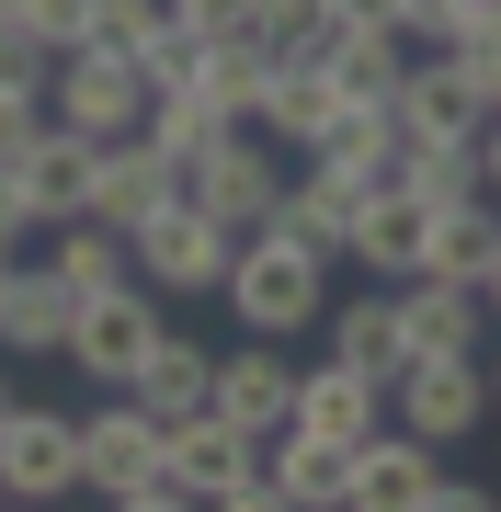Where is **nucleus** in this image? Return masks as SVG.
Returning <instances> with one entry per match:
<instances>
[{"instance_id":"nucleus-1","label":"nucleus","mask_w":501,"mask_h":512,"mask_svg":"<svg viewBox=\"0 0 501 512\" xmlns=\"http://www.w3.org/2000/svg\"><path fill=\"white\" fill-rule=\"evenodd\" d=\"M228 319L262 330V342H297V330H319V308H331V251H308V239L285 228H251L240 251H228Z\"/></svg>"},{"instance_id":"nucleus-2","label":"nucleus","mask_w":501,"mask_h":512,"mask_svg":"<svg viewBox=\"0 0 501 512\" xmlns=\"http://www.w3.org/2000/svg\"><path fill=\"white\" fill-rule=\"evenodd\" d=\"M388 410H399V433H422L445 456V444H467L490 421V376H479V353H410L388 376Z\"/></svg>"},{"instance_id":"nucleus-3","label":"nucleus","mask_w":501,"mask_h":512,"mask_svg":"<svg viewBox=\"0 0 501 512\" xmlns=\"http://www.w3.org/2000/svg\"><path fill=\"white\" fill-rule=\"evenodd\" d=\"M149 353H160V285H149V274L80 296V319H69V365L92 376V387H126Z\"/></svg>"},{"instance_id":"nucleus-4","label":"nucleus","mask_w":501,"mask_h":512,"mask_svg":"<svg viewBox=\"0 0 501 512\" xmlns=\"http://www.w3.org/2000/svg\"><path fill=\"white\" fill-rule=\"evenodd\" d=\"M183 205H205V217H217V228H240V239H251V228H274V205H285L274 137H262V126H228V137L183 171Z\"/></svg>"},{"instance_id":"nucleus-5","label":"nucleus","mask_w":501,"mask_h":512,"mask_svg":"<svg viewBox=\"0 0 501 512\" xmlns=\"http://www.w3.org/2000/svg\"><path fill=\"white\" fill-rule=\"evenodd\" d=\"M46 114L80 137H137V114H149V69L137 57H103V46H69L46 80Z\"/></svg>"},{"instance_id":"nucleus-6","label":"nucleus","mask_w":501,"mask_h":512,"mask_svg":"<svg viewBox=\"0 0 501 512\" xmlns=\"http://www.w3.org/2000/svg\"><path fill=\"white\" fill-rule=\"evenodd\" d=\"M80 490V410L12 399L0 421V501H69Z\"/></svg>"},{"instance_id":"nucleus-7","label":"nucleus","mask_w":501,"mask_h":512,"mask_svg":"<svg viewBox=\"0 0 501 512\" xmlns=\"http://www.w3.org/2000/svg\"><path fill=\"white\" fill-rule=\"evenodd\" d=\"M228 251H240V228H217V217L183 205V194L137 228V274H149L160 296H217V285H228Z\"/></svg>"},{"instance_id":"nucleus-8","label":"nucleus","mask_w":501,"mask_h":512,"mask_svg":"<svg viewBox=\"0 0 501 512\" xmlns=\"http://www.w3.org/2000/svg\"><path fill=\"white\" fill-rule=\"evenodd\" d=\"M149 467H160V421L137 410L126 387H103V410H80V490H103L114 512H126Z\"/></svg>"},{"instance_id":"nucleus-9","label":"nucleus","mask_w":501,"mask_h":512,"mask_svg":"<svg viewBox=\"0 0 501 512\" xmlns=\"http://www.w3.org/2000/svg\"><path fill=\"white\" fill-rule=\"evenodd\" d=\"M388 126H399V148L410 137H479L490 103H479V80H467L445 46H433V57L410 46V69H399V92H388Z\"/></svg>"},{"instance_id":"nucleus-10","label":"nucleus","mask_w":501,"mask_h":512,"mask_svg":"<svg viewBox=\"0 0 501 512\" xmlns=\"http://www.w3.org/2000/svg\"><path fill=\"white\" fill-rule=\"evenodd\" d=\"M171 194H183V171H171L149 137H103V160H92V205H80V217H103V228H126V239H137Z\"/></svg>"},{"instance_id":"nucleus-11","label":"nucleus","mask_w":501,"mask_h":512,"mask_svg":"<svg viewBox=\"0 0 501 512\" xmlns=\"http://www.w3.org/2000/svg\"><path fill=\"white\" fill-rule=\"evenodd\" d=\"M205 410H228L240 433H262V444H274L285 421H297V365H285V353L251 330V353H217V399H205Z\"/></svg>"},{"instance_id":"nucleus-12","label":"nucleus","mask_w":501,"mask_h":512,"mask_svg":"<svg viewBox=\"0 0 501 512\" xmlns=\"http://www.w3.org/2000/svg\"><path fill=\"white\" fill-rule=\"evenodd\" d=\"M422 251H433V205L410 194V183H365V217H353V262H365L376 285H399V274H422Z\"/></svg>"},{"instance_id":"nucleus-13","label":"nucleus","mask_w":501,"mask_h":512,"mask_svg":"<svg viewBox=\"0 0 501 512\" xmlns=\"http://www.w3.org/2000/svg\"><path fill=\"white\" fill-rule=\"evenodd\" d=\"M388 296H399V342L410 353H479V330H490L479 285H456V274H399Z\"/></svg>"},{"instance_id":"nucleus-14","label":"nucleus","mask_w":501,"mask_h":512,"mask_svg":"<svg viewBox=\"0 0 501 512\" xmlns=\"http://www.w3.org/2000/svg\"><path fill=\"white\" fill-rule=\"evenodd\" d=\"M262 467H274L285 512H353V444L308 433V421H285V433L262 444Z\"/></svg>"},{"instance_id":"nucleus-15","label":"nucleus","mask_w":501,"mask_h":512,"mask_svg":"<svg viewBox=\"0 0 501 512\" xmlns=\"http://www.w3.org/2000/svg\"><path fill=\"white\" fill-rule=\"evenodd\" d=\"M69 319H80V296L46 274V262H0V353H69Z\"/></svg>"},{"instance_id":"nucleus-16","label":"nucleus","mask_w":501,"mask_h":512,"mask_svg":"<svg viewBox=\"0 0 501 512\" xmlns=\"http://www.w3.org/2000/svg\"><path fill=\"white\" fill-rule=\"evenodd\" d=\"M433 444L422 433H365L353 444V512H433Z\"/></svg>"},{"instance_id":"nucleus-17","label":"nucleus","mask_w":501,"mask_h":512,"mask_svg":"<svg viewBox=\"0 0 501 512\" xmlns=\"http://www.w3.org/2000/svg\"><path fill=\"white\" fill-rule=\"evenodd\" d=\"M353 217H365V183L331 171V160H308L297 183H285V205H274V228L308 239V251H331V262H353Z\"/></svg>"},{"instance_id":"nucleus-18","label":"nucleus","mask_w":501,"mask_h":512,"mask_svg":"<svg viewBox=\"0 0 501 512\" xmlns=\"http://www.w3.org/2000/svg\"><path fill=\"white\" fill-rule=\"evenodd\" d=\"M92 160H103V137H80V126H57V114H46V126H35V148H23V194H35V217L57 228V217H80V205H92Z\"/></svg>"},{"instance_id":"nucleus-19","label":"nucleus","mask_w":501,"mask_h":512,"mask_svg":"<svg viewBox=\"0 0 501 512\" xmlns=\"http://www.w3.org/2000/svg\"><path fill=\"white\" fill-rule=\"evenodd\" d=\"M376 410H388V376L342 365V353H319V365L297 376V421H308V433H331V444H365Z\"/></svg>"},{"instance_id":"nucleus-20","label":"nucleus","mask_w":501,"mask_h":512,"mask_svg":"<svg viewBox=\"0 0 501 512\" xmlns=\"http://www.w3.org/2000/svg\"><path fill=\"white\" fill-rule=\"evenodd\" d=\"M126 399H137V410H149L160 433H171V421H194L205 399H217V353H194L183 330H160V353L126 376Z\"/></svg>"},{"instance_id":"nucleus-21","label":"nucleus","mask_w":501,"mask_h":512,"mask_svg":"<svg viewBox=\"0 0 501 512\" xmlns=\"http://www.w3.org/2000/svg\"><path fill=\"white\" fill-rule=\"evenodd\" d=\"M46 274L69 285V296H103V285L137 274V239L103 228V217H57V228H46Z\"/></svg>"},{"instance_id":"nucleus-22","label":"nucleus","mask_w":501,"mask_h":512,"mask_svg":"<svg viewBox=\"0 0 501 512\" xmlns=\"http://www.w3.org/2000/svg\"><path fill=\"white\" fill-rule=\"evenodd\" d=\"M274 69H285V57L274 46H262V35H205V103H217L228 114V126H262V92H274Z\"/></svg>"},{"instance_id":"nucleus-23","label":"nucleus","mask_w":501,"mask_h":512,"mask_svg":"<svg viewBox=\"0 0 501 512\" xmlns=\"http://www.w3.org/2000/svg\"><path fill=\"white\" fill-rule=\"evenodd\" d=\"M331 114H342V80L319 69V57H285V69H274V92H262V137L319 148V137H331Z\"/></svg>"},{"instance_id":"nucleus-24","label":"nucleus","mask_w":501,"mask_h":512,"mask_svg":"<svg viewBox=\"0 0 501 512\" xmlns=\"http://www.w3.org/2000/svg\"><path fill=\"white\" fill-rule=\"evenodd\" d=\"M319 330H331V353H342V365H365V376H399V365H410L399 296H388V285H365V296H342V308H319Z\"/></svg>"},{"instance_id":"nucleus-25","label":"nucleus","mask_w":501,"mask_h":512,"mask_svg":"<svg viewBox=\"0 0 501 512\" xmlns=\"http://www.w3.org/2000/svg\"><path fill=\"white\" fill-rule=\"evenodd\" d=\"M319 69L342 80V103H388L399 69H410V35H376V23H342L331 12V46H319Z\"/></svg>"},{"instance_id":"nucleus-26","label":"nucleus","mask_w":501,"mask_h":512,"mask_svg":"<svg viewBox=\"0 0 501 512\" xmlns=\"http://www.w3.org/2000/svg\"><path fill=\"white\" fill-rule=\"evenodd\" d=\"M490 251H501V194H456V205H433V251H422V274L479 285Z\"/></svg>"},{"instance_id":"nucleus-27","label":"nucleus","mask_w":501,"mask_h":512,"mask_svg":"<svg viewBox=\"0 0 501 512\" xmlns=\"http://www.w3.org/2000/svg\"><path fill=\"white\" fill-rule=\"evenodd\" d=\"M137 137H149V148H160L171 171H194L205 148L228 137V114L205 103V80H183V92H149V114H137Z\"/></svg>"},{"instance_id":"nucleus-28","label":"nucleus","mask_w":501,"mask_h":512,"mask_svg":"<svg viewBox=\"0 0 501 512\" xmlns=\"http://www.w3.org/2000/svg\"><path fill=\"white\" fill-rule=\"evenodd\" d=\"M308 160L353 171V183H399V126H388V103H342V114H331V137H319Z\"/></svg>"},{"instance_id":"nucleus-29","label":"nucleus","mask_w":501,"mask_h":512,"mask_svg":"<svg viewBox=\"0 0 501 512\" xmlns=\"http://www.w3.org/2000/svg\"><path fill=\"white\" fill-rule=\"evenodd\" d=\"M399 183L422 194V205H456V194H490V183H479V137H410V148H399Z\"/></svg>"},{"instance_id":"nucleus-30","label":"nucleus","mask_w":501,"mask_h":512,"mask_svg":"<svg viewBox=\"0 0 501 512\" xmlns=\"http://www.w3.org/2000/svg\"><path fill=\"white\" fill-rule=\"evenodd\" d=\"M274 57H319L331 46V0H262V23H251Z\"/></svg>"},{"instance_id":"nucleus-31","label":"nucleus","mask_w":501,"mask_h":512,"mask_svg":"<svg viewBox=\"0 0 501 512\" xmlns=\"http://www.w3.org/2000/svg\"><path fill=\"white\" fill-rule=\"evenodd\" d=\"M160 12L171 0H92V23H80V46H103V57H137L160 35Z\"/></svg>"},{"instance_id":"nucleus-32","label":"nucleus","mask_w":501,"mask_h":512,"mask_svg":"<svg viewBox=\"0 0 501 512\" xmlns=\"http://www.w3.org/2000/svg\"><path fill=\"white\" fill-rule=\"evenodd\" d=\"M137 69H149V92H183V80L205 69V35H194L183 12H160V35L137 46Z\"/></svg>"},{"instance_id":"nucleus-33","label":"nucleus","mask_w":501,"mask_h":512,"mask_svg":"<svg viewBox=\"0 0 501 512\" xmlns=\"http://www.w3.org/2000/svg\"><path fill=\"white\" fill-rule=\"evenodd\" d=\"M46 80H57V46L23 35V23H0V92H46Z\"/></svg>"},{"instance_id":"nucleus-34","label":"nucleus","mask_w":501,"mask_h":512,"mask_svg":"<svg viewBox=\"0 0 501 512\" xmlns=\"http://www.w3.org/2000/svg\"><path fill=\"white\" fill-rule=\"evenodd\" d=\"M445 57H456V69H467V80H479V103L501 114V23H467V35H456Z\"/></svg>"},{"instance_id":"nucleus-35","label":"nucleus","mask_w":501,"mask_h":512,"mask_svg":"<svg viewBox=\"0 0 501 512\" xmlns=\"http://www.w3.org/2000/svg\"><path fill=\"white\" fill-rule=\"evenodd\" d=\"M12 23H23V35H46L57 57H69V46H80V23H92V0H23Z\"/></svg>"},{"instance_id":"nucleus-36","label":"nucleus","mask_w":501,"mask_h":512,"mask_svg":"<svg viewBox=\"0 0 501 512\" xmlns=\"http://www.w3.org/2000/svg\"><path fill=\"white\" fill-rule=\"evenodd\" d=\"M35 126H46V92H0V171L35 148Z\"/></svg>"},{"instance_id":"nucleus-37","label":"nucleus","mask_w":501,"mask_h":512,"mask_svg":"<svg viewBox=\"0 0 501 512\" xmlns=\"http://www.w3.org/2000/svg\"><path fill=\"white\" fill-rule=\"evenodd\" d=\"M171 12H183L194 35H251V23H262V0H171Z\"/></svg>"},{"instance_id":"nucleus-38","label":"nucleus","mask_w":501,"mask_h":512,"mask_svg":"<svg viewBox=\"0 0 501 512\" xmlns=\"http://www.w3.org/2000/svg\"><path fill=\"white\" fill-rule=\"evenodd\" d=\"M46 217H35V194H23V171H0V251H23Z\"/></svg>"},{"instance_id":"nucleus-39","label":"nucleus","mask_w":501,"mask_h":512,"mask_svg":"<svg viewBox=\"0 0 501 512\" xmlns=\"http://www.w3.org/2000/svg\"><path fill=\"white\" fill-rule=\"evenodd\" d=\"M331 12H342V23H376V35H399V23H410V0H331Z\"/></svg>"},{"instance_id":"nucleus-40","label":"nucleus","mask_w":501,"mask_h":512,"mask_svg":"<svg viewBox=\"0 0 501 512\" xmlns=\"http://www.w3.org/2000/svg\"><path fill=\"white\" fill-rule=\"evenodd\" d=\"M479 183L501 194V114H490V126H479Z\"/></svg>"},{"instance_id":"nucleus-41","label":"nucleus","mask_w":501,"mask_h":512,"mask_svg":"<svg viewBox=\"0 0 501 512\" xmlns=\"http://www.w3.org/2000/svg\"><path fill=\"white\" fill-rule=\"evenodd\" d=\"M479 308H490V319H501V251H490V274H479Z\"/></svg>"},{"instance_id":"nucleus-42","label":"nucleus","mask_w":501,"mask_h":512,"mask_svg":"<svg viewBox=\"0 0 501 512\" xmlns=\"http://www.w3.org/2000/svg\"><path fill=\"white\" fill-rule=\"evenodd\" d=\"M12 399H23V387H12V376H0V421H12Z\"/></svg>"},{"instance_id":"nucleus-43","label":"nucleus","mask_w":501,"mask_h":512,"mask_svg":"<svg viewBox=\"0 0 501 512\" xmlns=\"http://www.w3.org/2000/svg\"><path fill=\"white\" fill-rule=\"evenodd\" d=\"M490 410H501V365H490Z\"/></svg>"},{"instance_id":"nucleus-44","label":"nucleus","mask_w":501,"mask_h":512,"mask_svg":"<svg viewBox=\"0 0 501 512\" xmlns=\"http://www.w3.org/2000/svg\"><path fill=\"white\" fill-rule=\"evenodd\" d=\"M12 12H23V0H0V23H12Z\"/></svg>"},{"instance_id":"nucleus-45","label":"nucleus","mask_w":501,"mask_h":512,"mask_svg":"<svg viewBox=\"0 0 501 512\" xmlns=\"http://www.w3.org/2000/svg\"><path fill=\"white\" fill-rule=\"evenodd\" d=\"M0 262H12V251H0Z\"/></svg>"}]
</instances>
